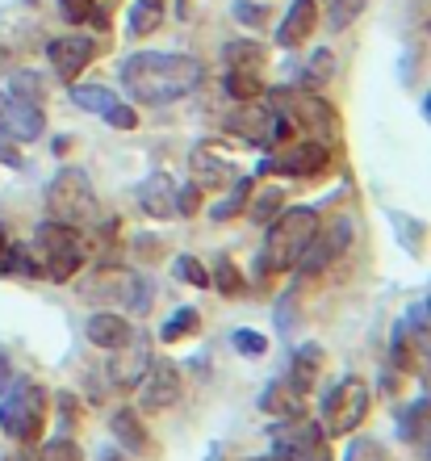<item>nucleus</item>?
Instances as JSON below:
<instances>
[{
	"mask_svg": "<svg viewBox=\"0 0 431 461\" xmlns=\"http://www.w3.org/2000/svg\"><path fill=\"white\" fill-rule=\"evenodd\" d=\"M419 377H423V386H427V394H431V348L423 352V361H419Z\"/></svg>",
	"mask_w": 431,
	"mask_h": 461,
	"instance_id": "obj_48",
	"label": "nucleus"
},
{
	"mask_svg": "<svg viewBox=\"0 0 431 461\" xmlns=\"http://www.w3.org/2000/svg\"><path fill=\"white\" fill-rule=\"evenodd\" d=\"M197 331H202V311H197V306H180L176 315L159 328V340L180 344V340H189V336H197Z\"/></svg>",
	"mask_w": 431,
	"mask_h": 461,
	"instance_id": "obj_29",
	"label": "nucleus"
},
{
	"mask_svg": "<svg viewBox=\"0 0 431 461\" xmlns=\"http://www.w3.org/2000/svg\"><path fill=\"white\" fill-rule=\"evenodd\" d=\"M230 13H235V22L252 25V30L268 22V9H264V5H252V0H235V9H230Z\"/></svg>",
	"mask_w": 431,
	"mask_h": 461,
	"instance_id": "obj_42",
	"label": "nucleus"
},
{
	"mask_svg": "<svg viewBox=\"0 0 431 461\" xmlns=\"http://www.w3.org/2000/svg\"><path fill=\"white\" fill-rule=\"evenodd\" d=\"M151 361H156L151 357V340L134 331L130 340L121 344V348H113V357H109V382H113V390H139Z\"/></svg>",
	"mask_w": 431,
	"mask_h": 461,
	"instance_id": "obj_12",
	"label": "nucleus"
},
{
	"mask_svg": "<svg viewBox=\"0 0 431 461\" xmlns=\"http://www.w3.org/2000/svg\"><path fill=\"white\" fill-rule=\"evenodd\" d=\"M323 369H327V348H323V344H314V340H306L301 348H293V357H289L285 386L293 390V394H301V399H306V394L319 386Z\"/></svg>",
	"mask_w": 431,
	"mask_h": 461,
	"instance_id": "obj_14",
	"label": "nucleus"
},
{
	"mask_svg": "<svg viewBox=\"0 0 431 461\" xmlns=\"http://www.w3.org/2000/svg\"><path fill=\"white\" fill-rule=\"evenodd\" d=\"M9 248V230H4V222H0V252Z\"/></svg>",
	"mask_w": 431,
	"mask_h": 461,
	"instance_id": "obj_49",
	"label": "nucleus"
},
{
	"mask_svg": "<svg viewBox=\"0 0 431 461\" xmlns=\"http://www.w3.org/2000/svg\"><path fill=\"white\" fill-rule=\"evenodd\" d=\"M85 331H88V340H93L96 348L113 352V348H121V344L134 336V323L121 315V311H93L88 323H85Z\"/></svg>",
	"mask_w": 431,
	"mask_h": 461,
	"instance_id": "obj_20",
	"label": "nucleus"
},
{
	"mask_svg": "<svg viewBox=\"0 0 431 461\" xmlns=\"http://www.w3.org/2000/svg\"><path fill=\"white\" fill-rule=\"evenodd\" d=\"M47 59H50V68H55V76H59L63 85H76L80 72L96 59V42L88 34H59V38H50L47 42Z\"/></svg>",
	"mask_w": 431,
	"mask_h": 461,
	"instance_id": "obj_13",
	"label": "nucleus"
},
{
	"mask_svg": "<svg viewBox=\"0 0 431 461\" xmlns=\"http://www.w3.org/2000/svg\"><path fill=\"white\" fill-rule=\"evenodd\" d=\"M176 13H180V17H184V13H189V0H180V5H176Z\"/></svg>",
	"mask_w": 431,
	"mask_h": 461,
	"instance_id": "obj_51",
	"label": "nucleus"
},
{
	"mask_svg": "<svg viewBox=\"0 0 431 461\" xmlns=\"http://www.w3.org/2000/svg\"><path fill=\"white\" fill-rule=\"evenodd\" d=\"M17 461H85V449L72 437H50V440L22 445V457Z\"/></svg>",
	"mask_w": 431,
	"mask_h": 461,
	"instance_id": "obj_23",
	"label": "nucleus"
},
{
	"mask_svg": "<svg viewBox=\"0 0 431 461\" xmlns=\"http://www.w3.org/2000/svg\"><path fill=\"white\" fill-rule=\"evenodd\" d=\"M72 101L88 113H105L118 101V93H109L105 85H72Z\"/></svg>",
	"mask_w": 431,
	"mask_h": 461,
	"instance_id": "obj_33",
	"label": "nucleus"
},
{
	"mask_svg": "<svg viewBox=\"0 0 431 461\" xmlns=\"http://www.w3.org/2000/svg\"><path fill=\"white\" fill-rule=\"evenodd\" d=\"M331 76H336V55L323 47V50H314L310 59H306V68H301V88H306V93H319Z\"/></svg>",
	"mask_w": 431,
	"mask_h": 461,
	"instance_id": "obj_31",
	"label": "nucleus"
},
{
	"mask_svg": "<svg viewBox=\"0 0 431 461\" xmlns=\"http://www.w3.org/2000/svg\"><path fill=\"white\" fill-rule=\"evenodd\" d=\"M427 323H431V298H427Z\"/></svg>",
	"mask_w": 431,
	"mask_h": 461,
	"instance_id": "obj_53",
	"label": "nucleus"
},
{
	"mask_svg": "<svg viewBox=\"0 0 431 461\" xmlns=\"http://www.w3.org/2000/svg\"><path fill=\"white\" fill-rule=\"evenodd\" d=\"M247 461H281L276 453H260V457H247Z\"/></svg>",
	"mask_w": 431,
	"mask_h": 461,
	"instance_id": "obj_50",
	"label": "nucleus"
},
{
	"mask_svg": "<svg viewBox=\"0 0 431 461\" xmlns=\"http://www.w3.org/2000/svg\"><path fill=\"white\" fill-rule=\"evenodd\" d=\"M42 428H47V390L34 377H22L4 390V402H0V432L17 445H34L42 440Z\"/></svg>",
	"mask_w": 431,
	"mask_h": 461,
	"instance_id": "obj_5",
	"label": "nucleus"
},
{
	"mask_svg": "<svg viewBox=\"0 0 431 461\" xmlns=\"http://www.w3.org/2000/svg\"><path fill=\"white\" fill-rule=\"evenodd\" d=\"M139 206H143L147 219H159V222L176 219V185H172L168 172H151L139 185Z\"/></svg>",
	"mask_w": 431,
	"mask_h": 461,
	"instance_id": "obj_19",
	"label": "nucleus"
},
{
	"mask_svg": "<svg viewBox=\"0 0 431 461\" xmlns=\"http://www.w3.org/2000/svg\"><path fill=\"white\" fill-rule=\"evenodd\" d=\"M42 202H47V219L67 222V227H76V230L96 227V214H101L96 189L85 168H59L55 181L47 185V197H42Z\"/></svg>",
	"mask_w": 431,
	"mask_h": 461,
	"instance_id": "obj_4",
	"label": "nucleus"
},
{
	"mask_svg": "<svg viewBox=\"0 0 431 461\" xmlns=\"http://www.w3.org/2000/svg\"><path fill=\"white\" fill-rule=\"evenodd\" d=\"M55 402H59L63 428H72L76 420H80V399H76V394H67V390H63V394H59V399H55Z\"/></svg>",
	"mask_w": 431,
	"mask_h": 461,
	"instance_id": "obj_44",
	"label": "nucleus"
},
{
	"mask_svg": "<svg viewBox=\"0 0 431 461\" xmlns=\"http://www.w3.org/2000/svg\"><path fill=\"white\" fill-rule=\"evenodd\" d=\"M30 248L38 256L42 277H50V281H72L88 265V230H76L67 222H55V219L38 222Z\"/></svg>",
	"mask_w": 431,
	"mask_h": 461,
	"instance_id": "obj_3",
	"label": "nucleus"
},
{
	"mask_svg": "<svg viewBox=\"0 0 431 461\" xmlns=\"http://www.w3.org/2000/svg\"><path fill=\"white\" fill-rule=\"evenodd\" d=\"M352 219L347 214H336V219H327V222H319V230H314V240H310V248L301 252V260H298V277H319V273H327V268L336 265L339 256L352 248Z\"/></svg>",
	"mask_w": 431,
	"mask_h": 461,
	"instance_id": "obj_8",
	"label": "nucleus"
},
{
	"mask_svg": "<svg viewBox=\"0 0 431 461\" xmlns=\"http://www.w3.org/2000/svg\"><path fill=\"white\" fill-rule=\"evenodd\" d=\"M281 210H285V189H281V185H264L260 194L252 189V197H247L243 214H247L256 227H268V222H273Z\"/></svg>",
	"mask_w": 431,
	"mask_h": 461,
	"instance_id": "obj_24",
	"label": "nucleus"
},
{
	"mask_svg": "<svg viewBox=\"0 0 431 461\" xmlns=\"http://www.w3.org/2000/svg\"><path fill=\"white\" fill-rule=\"evenodd\" d=\"M230 348L239 352V357H247V361H260V357H268V336L252 328H239V331H230Z\"/></svg>",
	"mask_w": 431,
	"mask_h": 461,
	"instance_id": "obj_36",
	"label": "nucleus"
},
{
	"mask_svg": "<svg viewBox=\"0 0 431 461\" xmlns=\"http://www.w3.org/2000/svg\"><path fill=\"white\" fill-rule=\"evenodd\" d=\"M293 315H298V306L289 311V294H285V298H281V306H276V331H281V336H289V328L298 323Z\"/></svg>",
	"mask_w": 431,
	"mask_h": 461,
	"instance_id": "obj_45",
	"label": "nucleus"
},
{
	"mask_svg": "<svg viewBox=\"0 0 431 461\" xmlns=\"http://www.w3.org/2000/svg\"><path fill=\"white\" fill-rule=\"evenodd\" d=\"M101 118H105L113 131H139V110H134V105H121V101H113Z\"/></svg>",
	"mask_w": 431,
	"mask_h": 461,
	"instance_id": "obj_40",
	"label": "nucleus"
},
{
	"mask_svg": "<svg viewBox=\"0 0 431 461\" xmlns=\"http://www.w3.org/2000/svg\"><path fill=\"white\" fill-rule=\"evenodd\" d=\"M369 407H373L369 382L356 374H344L336 386L323 394V415H319V424H323L327 437H352V432L364 424Z\"/></svg>",
	"mask_w": 431,
	"mask_h": 461,
	"instance_id": "obj_6",
	"label": "nucleus"
},
{
	"mask_svg": "<svg viewBox=\"0 0 431 461\" xmlns=\"http://www.w3.org/2000/svg\"><path fill=\"white\" fill-rule=\"evenodd\" d=\"M331 168V147L319 143V139H306V143H289L281 156L260 159L264 176H293V181H310V176H323Z\"/></svg>",
	"mask_w": 431,
	"mask_h": 461,
	"instance_id": "obj_9",
	"label": "nucleus"
},
{
	"mask_svg": "<svg viewBox=\"0 0 431 461\" xmlns=\"http://www.w3.org/2000/svg\"><path fill=\"white\" fill-rule=\"evenodd\" d=\"M0 164H9V168H22V156L13 151L9 139H0Z\"/></svg>",
	"mask_w": 431,
	"mask_h": 461,
	"instance_id": "obj_46",
	"label": "nucleus"
},
{
	"mask_svg": "<svg viewBox=\"0 0 431 461\" xmlns=\"http://www.w3.org/2000/svg\"><path fill=\"white\" fill-rule=\"evenodd\" d=\"M0 68H4V50H0Z\"/></svg>",
	"mask_w": 431,
	"mask_h": 461,
	"instance_id": "obj_54",
	"label": "nucleus"
},
{
	"mask_svg": "<svg viewBox=\"0 0 431 461\" xmlns=\"http://www.w3.org/2000/svg\"><path fill=\"white\" fill-rule=\"evenodd\" d=\"M147 303H151V285H147V277H139V273H130L126 277V315L130 311H147Z\"/></svg>",
	"mask_w": 431,
	"mask_h": 461,
	"instance_id": "obj_39",
	"label": "nucleus"
},
{
	"mask_svg": "<svg viewBox=\"0 0 431 461\" xmlns=\"http://www.w3.org/2000/svg\"><path fill=\"white\" fill-rule=\"evenodd\" d=\"M197 210H202V189H197L193 181L180 185L176 189V219H193Z\"/></svg>",
	"mask_w": 431,
	"mask_h": 461,
	"instance_id": "obj_41",
	"label": "nucleus"
},
{
	"mask_svg": "<svg viewBox=\"0 0 431 461\" xmlns=\"http://www.w3.org/2000/svg\"><path fill=\"white\" fill-rule=\"evenodd\" d=\"M109 432H113V440H118L126 453H134V457H151V449H156L143 411H134V407H118V411L109 415Z\"/></svg>",
	"mask_w": 431,
	"mask_h": 461,
	"instance_id": "obj_15",
	"label": "nucleus"
},
{
	"mask_svg": "<svg viewBox=\"0 0 431 461\" xmlns=\"http://www.w3.org/2000/svg\"><path fill=\"white\" fill-rule=\"evenodd\" d=\"M0 273H9V277H42L34 248H25V243H9L0 252Z\"/></svg>",
	"mask_w": 431,
	"mask_h": 461,
	"instance_id": "obj_28",
	"label": "nucleus"
},
{
	"mask_svg": "<svg viewBox=\"0 0 431 461\" xmlns=\"http://www.w3.org/2000/svg\"><path fill=\"white\" fill-rule=\"evenodd\" d=\"M130 248L143 256V260H156V256L164 252V240H159V235H151V230H139V235L130 240Z\"/></svg>",
	"mask_w": 431,
	"mask_h": 461,
	"instance_id": "obj_43",
	"label": "nucleus"
},
{
	"mask_svg": "<svg viewBox=\"0 0 431 461\" xmlns=\"http://www.w3.org/2000/svg\"><path fill=\"white\" fill-rule=\"evenodd\" d=\"M210 290H218L222 298H239V294L247 290V277H243L239 265H235L227 252L218 256L214 268H210Z\"/></svg>",
	"mask_w": 431,
	"mask_h": 461,
	"instance_id": "obj_27",
	"label": "nucleus"
},
{
	"mask_svg": "<svg viewBox=\"0 0 431 461\" xmlns=\"http://www.w3.org/2000/svg\"><path fill=\"white\" fill-rule=\"evenodd\" d=\"M180 394H184V374H180V365L172 361V357H159V361H151L143 382H139V411L143 415L168 411V407L180 402Z\"/></svg>",
	"mask_w": 431,
	"mask_h": 461,
	"instance_id": "obj_10",
	"label": "nucleus"
},
{
	"mask_svg": "<svg viewBox=\"0 0 431 461\" xmlns=\"http://www.w3.org/2000/svg\"><path fill=\"white\" fill-rule=\"evenodd\" d=\"M172 273H176V281H184V285H193V290H210V268L197 260L193 252L176 256L172 260Z\"/></svg>",
	"mask_w": 431,
	"mask_h": 461,
	"instance_id": "obj_34",
	"label": "nucleus"
},
{
	"mask_svg": "<svg viewBox=\"0 0 431 461\" xmlns=\"http://www.w3.org/2000/svg\"><path fill=\"white\" fill-rule=\"evenodd\" d=\"M344 461H394V457H390V449H385L377 437H356V432H352V440H347V449H344Z\"/></svg>",
	"mask_w": 431,
	"mask_h": 461,
	"instance_id": "obj_35",
	"label": "nucleus"
},
{
	"mask_svg": "<svg viewBox=\"0 0 431 461\" xmlns=\"http://www.w3.org/2000/svg\"><path fill=\"white\" fill-rule=\"evenodd\" d=\"M423 113H427V118H431V93H427V101H423Z\"/></svg>",
	"mask_w": 431,
	"mask_h": 461,
	"instance_id": "obj_52",
	"label": "nucleus"
},
{
	"mask_svg": "<svg viewBox=\"0 0 431 461\" xmlns=\"http://www.w3.org/2000/svg\"><path fill=\"white\" fill-rule=\"evenodd\" d=\"M252 189H256L252 176H235V181L227 185V197H222V202H218V206L210 210V219H214V222H230V219H239L243 206H247V197H252Z\"/></svg>",
	"mask_w": 431,
	"mask_h": 461,
	"instance_id": "obj_25",
	"label": "nucleus"
},
{
	"mask_svg": "<svg viewBox=\"0 0 431 461\" xmlns=\"http://www.w3.org/2000/svg\"><path fill=\"white\" fill-rule=\"evenodd\" d=\"M118 76L139 105H172L202 85V63L193 55H176V50H168V55L139 50V55L121 59Z\"/></svg>",
	"mask_w": 431,
	"mask_h": 461,
	"instance_id": "obj_1",
	"label": "nucleus"
},
{
	"mask_svg": "<svg viewBox=\"0 0 431 461\" xmlns=\"http://www.w3.org/2000/svg\"><path fill=\"white\" fill-rule=\"evenodd\" d=\"M319 222L323 219H319V210L314 206H285L268 227H264L268 235H264V248L256 256H260L273 273H293L298 260H301V252L310 248Z\"/></svg>",
	"mask_w": 431,
	"mask_h": 461,
	"instance_id": "obj_2",
	"label": "nucleus"
},
{
	"mask_svg": "<svg viewBox=\"0 0 431 461\" xmlns=\"http://www.w3.org/2000/svg\"><path fill=\"white\" fill-rule=\"evenodd\" d=\"M9 93L22 101H34V105H42V97H47V85H42V76L38 72H13L9 76Z\"/></svg>",
	"mask_w": 431,
	"mask_h": 461,
	"instance_id": "obj_38",
	"label": "nucleus"
},
{
	"mask_svg": "<svg viewBox=\"0 0 431 461\" xmlns=\"http://www.w3.org/2000/svg\"><path fill=\"white\" fill-rule=\"evenodd\" d=\"M159 22H164V0H134L130 17H126V34L130 38H147L156 34Z\"/></svg>",
	"mask_w": 431,
	"mask_h": 461,
	"instance_id": "obj_26",
	"label": "nucleus"
},
{
	"mask_svg": "<svg viewBox=\"0 0 431 461\" xmlns=\"http://www.w3.org/2000/svg\"><path fill=\"white\" fill-rule=\"evenodd\" d=\"M398 440L410 445L419 457H431V394L402 407V415H398Z\"/></svg>",
	"mask_w": 431,
	"mask_h": 461,
	"instance_id": "obj_16",
	"label": "nucleus"
},
{
	"mask_svg": "<svg viewBox=\"0 0 431 461\" xmlns=\"http://www.w3.org/2000/svg\"><path fill=\"white\" fill-rule=\"evenodd\" d=\"M9 386H13V365H9V357L0 352V394H4Z\"/></svg>",
	"mask_w": 431,
	"mask_h": 461,
	"instance_id": "obj_47",
	"label": "nucleus"
},
{
	"mask_svg": "<svg viewBox=\"0 0 431 461\" xmlns=\"http://www.w3.org/2000/svg\"><path fill=\"white\" fill-rule=\"evenodd\" d=\"M369 0H327V30H347Z\"/></svg>",
	"mask_w": 431,
	"mask_h": 461,
	"instance_id": "obj_37",
	"label": "nucleus"
},
{
	"mask_svg": "<svg viewBox=\"0 0 431 461\" xmlns=\"http://www.w3.org/2000/svg\"><path fill=\"white\" fill-rule=\"evenodd\" d=\"M260 411L273 415V420H301V415H306V402H301V394H293L285 382H268L260 394Z\"/></svg>",
	"mask_w": 431,
	"mask_h": 461,
	"instance_id": "obj_21",
	"label": "nucleus"
},
{
	"mask_svg": "<svg viewBox=\"0 0 431 461\" xmlns=\"http://www.w3.org/2000/svg\"><path fill=\"white\" fill-rule=\"evenodd\" d=\"M222 93H227L235 105H239V101H260L264 80H260V72H227L222 76Z\"/></svg>",
	"mask_w": 431,
	"mask_h": 461,
	"instance_id": "obj_30",
	"label": "nucleus"
},
{
	"mask_svg": "<svg viewBox=\"0 0 431 461\" xmlns=\"http://www.w3.org/2000/svg\"><path fill=\"white\" fill-rule=\"evenodd\" d=\"M264 59H268V50H264V42H256V38H235V42L222 47L227 72H260Z\"/></svg>",
	"mask_w": 431,
	"mask_h": 461,
	"instance_id": "obj_22",
	"label": "nucleus"
},
{
	"mask_svg": "<svg viewBox=\"0 0 431 461\" xmlns=\"http://www.w3.org/2000/svg\"><path fill=\"white\" fill-rule=\"evenodd\" d=\"M314 30H319V0H293L289 13L281 17V25H276V47H301Z\"/></svg>",
	"mask_w": 431,
	"mask_h": 461,
	"instance_id": "obj_18",
	"label": "nucleus"
},
{
	"mask_svg": "<svg viewBox=\"0 0 431 461\" xmlns=\"http://www.w3.org/2000/svg\"><path fill=\"white\" fill-rule=\"evenodd\" d=\"M268 437H273V453L281 461H336L331 437L310 415H301V420H276L268 428Z\"/></svg>",
	"mask_w": 431,
	"mask_h": 461,
	"instance_id": "obj_7",
	"label": "nucleus"
},
{
	"mask_svg": "<svg viewBox=\"0 0 431 461\" xmlns=\"http://www.w3.org/2000/svg\"><path fill=\"white\" fill-rule=\"evenodd\" d=\"M47 131V113L34 101H22L13 93H0V139L9 143H34Z\"/></svg>",
	"mask_w": 431,
	"mask_h": 461,
	"instance_id": "obj_11",
	"label": "nucleus"
},
{
	"mask_svg": "<svg viewBox=\"0 0 431 461\" xmlns=\"http://www.w3.org/2000/svg\"><path fill=\"white\" fill-rule=\"evenodd\" d=\"M189 181L202 189V194H214V189H227L235 181V168L230 159L214 156L210 147H193L189 151Z\"/></svg>",
	"mask_w": 431,
	"mask_h": 461,
	"instance_id": "obj_17",
	"label": "nucleus"
},
{
	"mask_svg": "<svg viewBox=\"0 0 431 461\" xmlns=\"http://www.w3.org/2000/svg\"><path fill=\"white\" fill-rule=\"evenodd\" d=\"M59 13L72 25H96V30H109V17L96 9V0H59Z\"/></svg>",
	"mask_w": 431,
	"mask_h": 461,
	"instance_id": "obj_32",
	"label": "nucleus"
}]
</instances>
